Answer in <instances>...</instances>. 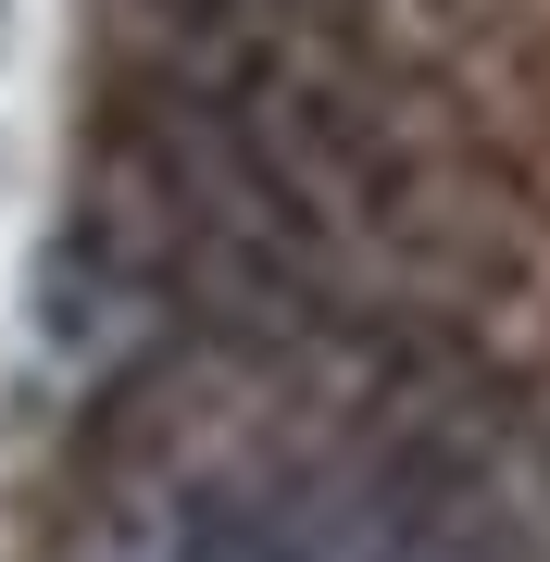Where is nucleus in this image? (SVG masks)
<instances>
[{"mask_svg": "<svg viewBox=\"0 0 550 562\" xmlns=\"http://www.w3.org/2000/svg\"><path fill=\"white\" fill-rule=\"evenodd\" d=\"M88 250L238 350H301L338 325V250L313 238V213L250 162V138L225 113H201L188 88H150V76L101 125Z\"/></svg>", "mask_w": 550, "mask_h": 562, "instance_id": "nucleus-1", "label": "nucleus"}, {"mask_svg": "<svg viewBox=\"0 0 550 562\" xmlns=\"http://www.w3.org/2000/svg\"><path fill=\"white\" fill-rule=\"evenodd\" d=\"M538 501H550V438H538Z\"/></svg>", "mask_w": 550, "mask_h": 562, "instance_id": "nucleus-2", "label": "nucleus"}]
</instances>
